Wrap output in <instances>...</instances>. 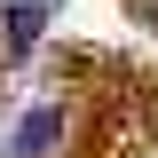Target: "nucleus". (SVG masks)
Segmentation results:
<instances>
[{"mask_svg":"<svg viewBox=\"0 0 158 158\" xmlns=\"http://www.w3.org/2000/svg\"><path fill=\"white\" fill-rule=\"evenodd\" d=\"M56 135H63V111H56V103H40V111H24V118H16L8 158H48V150H56Z\"/></svg>","mask_w":158,"mask_h":158,"instance_id":"1","label":"nucleus"},{"mask_svg":"<svg viewBox=\"0 0 158 158\" xmlns=\"http://www.w3.org/2000/svg\"><path fill=\"white\" fill-rule=\"evenodd\" d=\"M40 24H48V8H40V0H8V8H0V40H8V56H24V48H32Z\"/></svg>","mask_w":158,"mask_h":158,"instance_id":"2","label":"nucleus"}]
</instances>
